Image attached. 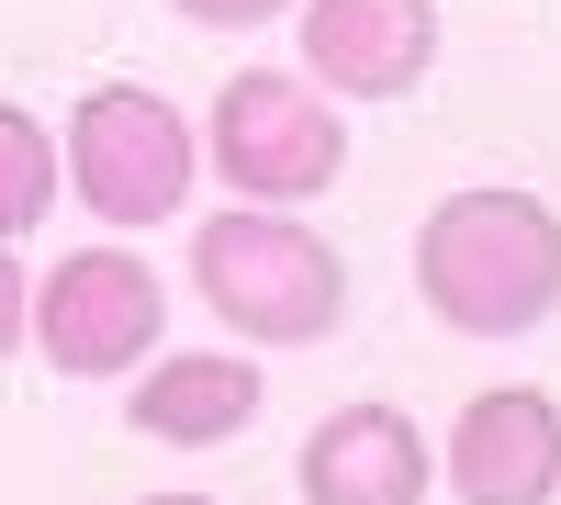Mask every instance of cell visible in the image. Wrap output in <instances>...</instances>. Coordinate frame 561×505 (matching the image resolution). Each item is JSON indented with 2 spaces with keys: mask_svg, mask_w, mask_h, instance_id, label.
I'll list each match as a JSON object with an SVG mask.
<instances>
[{
  "mask_svg": "<svg viewBox=\"0 0 561 505\" xmlns=\"http://www.w3.org/2000/svg\"><path fill=\"white\" fill-rule=\"evenodd\" d=\"M415 292L449 337H528L561 303V214L539 192H449L415 225Z\"/></svg>",
  "mask_w": 561,
  "mask_h": 505,
  "instance_id": "1",
  "label": "cell"
},
{
  "mask_svg": "<svg viewBox=\"0 0 561 505\" xmlns=\"http://www.w3.org/2000/svg\"><path fill=\"white\" fill-rule=\"evenodd\" d=\"M192 292L237 348H325L348 326V259L304 214H203L192 225Z\"/></svg>",
  "mask_w": 561,
  "mask_h": 505,
  "instance_id": "2",
  "label": "cell"
},
{
  "mask_svg": "<svg viewBox=\"0 0 561 505\" xmlns=\"http://www.w3.org/2000/svg\"><path fill=\"white\" fill-rule=\"evenodd\" d=\"M57 180L113 225V237H147V225H169L180 203H192L203 135H192V113H180L169 90H147V79H102V90H79V102H68Z\"/></svg>",
  "mask_w": 561,
  "mask_h": 505,
  "instance_id": "3",
  "label": "cell"
},
{
  "mask_svg": "<svg viewBox=\"0 0 561 505\" xmlns=\"http://www.w3.org/2000/svg\"><path fill=\"white\" fill-rule=\"evenodd\" d=\"M203 169L237 192L248 214H293L314 192H337L348 169V113L304 90L293 68H237L203 113Z\"/></svg>",
  "mask_w": 561,
  "mask_h": 505,
  "instance_id": "4",
  "label": "cell"
},
{
  "mask_svg": "<svg viewBox=\"0 0 561 505\" xmlns=\"http://www.w3.org/2000/svg\"><path fill=\"white\" fill-rule=\"evenodd\" d=\"M158 326H169L158 269L135 248H79L34 282V337L23 348H45V371H68V382H135L158 359Z\"/></svg>",
  "mask_w": 561,
  "mask_h": 505,
  "instance_id": "5",
  "label": "cell"
},
{
  "mask_svg": "<svg viewBox=\"0 0 561 505\" xmlns=\"http://www.w3.org/2000/svg\"><path fill=\"white\" fill-rule=\"evenodd\" d=\"M304 90L325 102H404V90H427L438 68V0H304Z\"/></svg>",
  "mask_w": 561,
  "mask_h": 505,
  "instance_id": "6",
  "label": "cell"
},
{
  "mask_svg": "<svg viewBox=\"0 0 561 505\" xmlns=\"http://www.w3.org/2000/svg\"><path fill=\"white\" fill-rule=\"evenodd\" d=\"M438 483L460 505H561V404L539 382H494L449 416Z\"/></svg>",
  "mask_w": 561,
  "mask_h": 505,
  "instance_id": "7",
  "label": "cell"
},
{
  "mask_svg": "<svg viewBox=\"0 0 561 505\" xmlns=\"http://www.w3.org/2000/svg\"><path fill=\"white\" fill-rule=\"evenodd\" d=\"M304 505H427V427L404 404H337V416L304 427V461H293Z\"/></svg>",
  "mask_w": 561,
  "mask_h": 505,
  "instance_id": "8",
  "label": "cell"
},
{
  "mask_svg": "<svg viewBox=\"0 0 561 505\" xmlns=\"http://www.w3.org/2000/svg\"><path fill=\"white\" fill-rule=\"evenodd\" d=\"M259 359L248 348H158L147 371L124 382V427L158 449H225L259 427Z\"/></svg>",
  "mask_w": 561,
  "mask_h": 505,
  "instance_id": "9",
  "label": "cell"
},
{
  "mask_svg": "<svg viewBox=\"0 0 561 505\" xmlns=\"http://www.w3.org/2000/svg\"><path fill=\"white\" fill-rule=\"evenodd\" d=\"M45 214H57V135L23 102H0V248H23Z\"/></svg>",
  "mask_w": 561,
  "mask_h": 505,
  "instance_id": "10",
  "label": "cell"
},
{
  "mask_svg": "<svg viewBox=\"0 0 561 505\" xmlns=\"http://www.w3.org/2000/svg\"><path fill=\"white\" fill-rule=\"evenodd\" d=\"M180 23H203V34H248V23H280V12H304V0H169Z\"/></svg>",
  "mask_w": 561,
  "mask_h": 505,
  "instance_id": "11",
  "label": "cell"
},
{
  "mask_svg": "<svg viewBox=\"0 0 561 505\" xmlns=\"http://www.w3.org/2000/svg\"><path fill=\"white\" fill-rule=\"evenodd\" d=\"M23 337H34V282H23V259L0 248V359H12Z\"/></svg>",
  "mask_w": 561,
  "mask_h": 505,
  "instance_id": "12",
  "label": "cell"
},
{
  "mask_svg": "<svg viewBox=\"0 0 561 505\" xmlns=\"http://www.w3.org/2000/svg\"><path fill=\"white\" fill-rule=\"evenodd\" d=\"M135 505H214V494H192V483H169V494H135Z\"/></svg>",
  "mask_w": 561,
  "mask_h": 505,
  "instance_id": "13",
  "label": "cell"
}]
</instances>
